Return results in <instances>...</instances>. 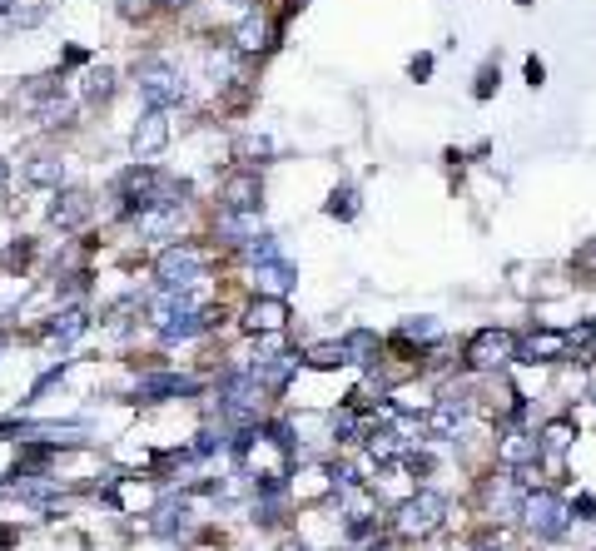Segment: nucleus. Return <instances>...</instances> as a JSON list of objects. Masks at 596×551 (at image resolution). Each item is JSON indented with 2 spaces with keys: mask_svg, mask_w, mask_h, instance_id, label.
Listing matches in <instances>:
<instances>
[{
  "mask_svg": "<svg viewBox=\"0 0 596 551\" xmlns=\"http://www.w3.org/2000/svg\"><path fill=\"white\" fill-rule=\"evenodd\" d=\"M443 517H447V497L433 492V487H423V492H413V497L393 512V532L408 537V542H423V537H433V532L443 527Z\"/></svg>",
  "mask_w": 596,
  "mask_h": 551,
  "instance_id": "1",
  "label": "nucleus"
},
{
  "mask_svg": "<svg viewBox=\"0 0 596 551\" xmlns=\"http://www.w3.org/2000/svg\"><path fill=\"white\" fill-rule=\"evenodd\" d=\"M209 269V254L199 249V244H174V249H164L159 259H154V278L164 283V288H174V293H189L199 278Z\"/></svg>",
  "mask_w": 596,
  "mask_h": 551,
  "instance_id": "2",
  "label": "nucleus"
},
{
  "mask_svg": "<svg viewBox=\"0 0 596 551\" xmlns=\"http://www.w3.org/2000/svg\"><path fill=\"white\" fill-rule=\"evenodd\" d=\"M567 517H572V507H567L557 492H527V497H522V522H527V532L542 537V542H557V537L567 532Z\"/></svg>",
  "mask_w": 596,
  "mask_h": 551,
  "instance_id": "3",
  "label": "nucleus"
},
{
  "mask_svg": "<svg viewBox=\"0 0 596 551\" xmlns=\"http://www.w3.org/2000/svg\"><path fill=\"white\" fill-rule=\"evenodd\" d=\"M467 363L472 368H507V363H517V338L507 328H477L467 338Z\"/></svg>",
  "mask_w": 596,
  "mask_h": 551,
  "instance_id": "4",
  "label": "nucleus"
},
{
  "mask_svg": "<svg viewBox=\"0 0 596 551\" xmlns=\"http://www.w3.org/2000/svg\"><path fill=\"white\" fill-rule=\"evenodd\" d=\"M135 80H140V95H145L149 105H159V110H169V105L184 100V80L164 60H140L135 65Z\"/></svg>",
  "mask_w": 596,
  "mask_h": 551,
  "instance_id": "5",
  "label": "nucleus"
},
{
  "mask_svg": "<svg viewBox=\"0 0 596 551\" xmlns=\"http://www.w3.org/2000/svg\"><path fill=\"white\" fill-rule=\"evenodd\" d=\"M259 199H264V184H259L254 169H234V174L219 184V204H224L229 214H254Z\"/></svg>",
  "mask_w": 596,
  "mask_h": 551,
  "instance_id": "6",
  "label": "nucleus"
},
{
  "mask_svg": "<svg viewBox=\"0 0 596 551\" xmlns=\"http://www.w3.org/2000/svg\"><path fill=\"white\" fill-rule=\"evenodd\" d=\"M164 144H169V115H164L159 105H149L145 120H140V125H135V135H130V149H135V159H145V164H149Z\"/></svg>",
  "mask_w": 596,
  "mask_h": 551,
  "instance_id": "7",
  "label": "nucleus"
},
{
  "mask_svg": "<svg viewBox=\"0 0 596 551\" xmlns=\"http://www.w3.org/2000/svg\"><path fill=\"white\" fill-rule=\"evenodd\" d=\"M90 214H95V199L85 189H60L55 204H50V224L55 229H80Z\"/></svg>",
  "mask_w": 596,
  "mask_h": 551,
  "instance_id": "8",
  "label": "nucleus"
},
{
  "mask_svg": "<svg viewBox=\"0 0 596 551\" xmlns=\"http://www.w3.org/2000/svg\"><path fill=\"white\" fill-rule=\"evenodd\" d=\"M284 323H289V303H284L279 293L254 298L249 313H244V328H249V333H284Z\"/></svg>",
  "mask_w": 596,
  "mask_h": 551,
  "instance_id": "9",
  "label": "nucleus"
},
{
  "mask_svg": "<svg viewBox=\"0 0 596 551\" xmlns=\"http://www.w3.org/2000/svg\"><path fill=\"white\" fill-rule=\"evenodd\" d=\"M557 358H567V333L557 328H542L527 343H517V363H557Z\"/></svg>",
  "mask_w": 596,
  "mask_h": 551,
  "instance_id": "10",
  "label": "nucleus"
},
{
  "mask_svg": "<svg viewBox=\"0 0 596 551\" xmlns=\"http://www.w3.org/2000/svg\"><path fill=\"white\" fill-rule=\"evenodd\" d=\"M135 229H140L145 239H164L169 229H179V199H154V204H145V209L135 214Z\"/></svg>",
  "mask_w": 596,
  "mask_h": 551,
  "instance_id": "11",
  "label": "nucleus"
},
{
  "mask_svg": "<svg viewBox=\"0 0 596 551\" xmlns=\"http://www.w3.org/2000/svg\"><path fill=\"white\" fill-rule=\"evenodd\" d=\"M497 457H502V467H532L542 457V432H512V437H502L497 442Z\"/></svg>",
  "mask_w": 596,
  "mask_h": 551,
  "instance_id": "12",
  "label": "nucleus"
},
{
  "mask_svg": "<svg viewBox=\"0 0 596 551\" xmlns=\"http://www.w3.org/2000/svg\"><path fill=\"white\" fill-rule=\"evenodd\" d=\"M467 408H472V403H467V393H452V388H447L443 398H438V408L428 413V432H433V437H452V432H457V422L467 417Z\"/></svg>",
  "mask_w": 596,
  "mask_h": 551,
  "instance_id": "13",
  "label": "nucleus"
},
{
  "mask_svg": "<svg viewBox=\"0 0 596 551\" xmlns=\"http://www.w3.org/2000/svg\"><path fill=\"white\" fill-rule=\"evenodd\" d=\"M269 20L259 15V10H249L244 20H239V30H234V50L239 55H259V50H269Z\"/></svg>",
  "mask_w": 596,
  "mask_h": 551,
  "instance_id": "14",
  "label": "nucleus"
},
{
  "mask_svg": "<svg viewBox=\"0 0 596 551\" xmlns=\"http://www.w3.org/2000/svg\"><path fill=\"white\" fill-rule=\"evenodd\" d=\"M20 179H25L30 189H60V179H65V164H60L55 154H40V159H30V164L20 169Z\"/></svg>",
  "mask_w": 596,
  "mask_h": 551,
  "instance_id": "15",
  "label": "nucleus"
},
{
  "mask_svg": "<svg viewBox=\"0 0 596 551\" xmlns=\"http://www.w3.org/2000/svg\"><path fill=\"white\" fill-rule=\"evenodd\" d=\"M80 95H85L90 105H105V100L115 95V70H110V65H90L85 80H80Z\"/></svg>",
  "mask_w": 596,
  "mask_h": 551,
  "instance_id": "16",
  "label": "nucleus"
},
{
  "mask_svg": "<svg viewBox=\"0 0 596 551\" xmlns=\"http://www.w3.org/2000/svg\"><path fill=\"white\" fill-rule=\"evenodd\" d=\"M567 358H577V363H596V323H582V328L567 333Z\"/></svg>",
  "mask_w": 596,
  "mask_h": 551,
  "instance_id": "17",
  "label": "nucleus"
},
{
  "mask_svg": "<svg viewBox=\"0 0 596 551\" xmlns=\"http://www.w3.org/2000/svg\"><path fill=\"white\" fill-rule=\"evenodd\" d=\"M398 447H403L398 427H368V457L388 462V457H398Z\"/></svg>",
  "mask_w": 596,
  "mask_h": 551,
  "instance_id": "18",
  "label": "nucleus"
},
{
  "mask_svg": "<svg viewBox=\"0 0 596 551\" xmlns=\"http://www.w3.org/2000/svg\"><path fill=\"white\" fill-rule=\"evenodd\" d=\"M343 348H348V363H373V358H378V338H373L368 328L348 333V338H343Z\"/></svg>",
  "mask_w": 596,
  "mask_h": 551,
  "instance_id": "19",
  "label": "nucleus"
},
{
  "mask_svg": "<svg viewBox=\"0 0 596 551\" xmlns=\"http://www.w3.org/2000/svg\"><path fill=\"white\" fill-rule=\"evenodd\" d=\"M572 422H552V427H542V457H562L567 447H572Z\"/></svg>",
  "mask_w": 596,
  "mask_h": 551,
  "instance_id": "20",
  "label": "nucleus"
},
{
  "mask_svg": "<svg viewBox=\"0 0 596 551\" xmlns=\"http://www.w3.org/2000/svg\"><path fill=\"white\" fill-rule=\"evenodd\" d=\"M259 283H264L269 293H279V298H284V288L294 283V269H289V264H279V259H264V269H259Z\"/></svg>",
  "mask_w": 596,
  "mask_h": 551,
  "instance_id": "21",
  "label": "nucleus"
},
{
  "mask_svg": "<svg viewBox=\"0 0 596 551\" xmlns=\"http://www.w3.org/2000/svg\"><path fill=\"white\" fill-rule=\"evenodd\" d=\"M348 363V348L343 343H318L308 348V368H343Z\"/></svg>",
  "mask_w": 596,
  "mask_h": 551,
  "instance_id": "22",
  "label": "nucleus"
},
{
  "mask_svg": "<svg viewBox=\"0 0 596 551\" xmlns=\"http://www.w3.org/2000/svg\"><path fill=\"white\" fill-rule=\"evenodd\" d=\"M85 323H90L85 308H65V313L50 323V338H75V333H85Z\"/></svg>",
  "mask_w": 596,
  "mask_h": 551,
  "instance_id": "23",
  "label": "nucleus"
},
{
  "mask_svg": "<svg viewBox=\"0 0 596 551\" xmlns=\"http://www.w3.org/2000/svg\"><path fill=\"white\" fill-rule=\"evenodd\" d=\"M184 527H189V512H184V507H164L159 522H154L159 537H174V532H184Z\"/></svg>",
  "mask_w": 596,
  "mask_h": 551,
  "instance_id": "24",
  "label": "nucleus"
},
{
  "mask_svg": "<svg viewBox=\"0 0 596 551\" xmlns=\"http://www.w3.org/2000/svg\"><path fill=\"white\" fill-rule=\"evenodd\" d=\"M438 333H443V328H438L433 318H408V323L398 328V338H423V343H433Z\"/></svg>",
  "mask_w": 596,
  "mask_h": 551,
  "instance_id": "25",
  "label": "nucleus"
},
{
  "mask_svg": "<svg viewBox=\"0 0 596 551\" xmlns=\"http://www.w3.org/2000/svg\"><path fill=\"white\" fill-rule=\"evenodd\" d=\"M70 115H75L70 100H45L40 105V125H70Z\"/></svg>",
  "mask_w": 596,
  "mask_h": 551,
  "instance_id": "26",
  "label": "nucleus"
},
{
  "mask_svg": "<svg viewBox=\"0 0 596 551\" xmlns=\"http://www.w3.org/2000/svg\"><path fill=\"white\" fill-rule=\"evenodd\" d=\"M328 214H333V219H353V214H358V194H353V189H338L333 204H328Z\"/></svg>",
  "mask_w": 596,
  "mask_h": 551,
  "instance_id": "27",
  "label": "nucleus"
},
{
  "mask_svg": "<svg viewBox=\"0 0 596 551\" xmlns=\"http://www.w3.org/2000/svg\"><path fill=\"white\" fill-rule=\"evenodd\" d=\"M403 467L408 472H433V457L428 452H403Z\"/></svg>",
  "mask_w": 596,
  "mask_h": 551,
  "instance_id": "28",
  "label": "nucleus"
},
{
  "mask_svg": "<svg viewBox=\"0 0 596 551\" xmlns=\"http://www.w3.org/2000/svg\"><path fill=\"white\" fill-rule=\"evenodd\" d=\"M577 269H592L596 274V239L587 244V249H577Z\"/></svg>",
  "mask_w": 596,
  "mask_h": 551,
  "instance_id": "29",
  "label": "nucleus"
},
{
  "mask_svg": "<svg viewBox=\"0 0 596 551\" xmlns=\"http://www.w3.org/2000/svg\"><path fill=\"white\" fill-rule=\"evenodd\" d=\"M492 80H497V70L487 65V70H482V80H477V100H487V95H492Z\"/></svg>",
  "mask_w": 596,
  "mask_h": 551,
  "instance_id": "30",
  "label": "nucleus"
},
{
  "mask_svg": "<svg viewBox=\"0 0 596 551\" xmlns=\"http://www.w3.org/2000/svg\"><path fill=\"white\" fill-rule=\"evenodd\" d=\"M542 75H547V70H542V60H527V80H532V85H542Z\"/></svg>",
  "mask_w": 596,
  "mask_h": 551,
  "instance_id": "31",
  "label": "nucleus"
},
{
  "mask_svg": "<svg viewBox=\"0 0 596 551\" xmlns=\"http://www.w3.org/2000/svg\"><path fill=\"white\" fill-rule=\"evenodd\" d=\"M5 184H10V164L0 159V194H5Z\"/></svg>",
  "mask_w": 596,
  "mask_h": 551,
  "instance_id": "32",
  "label": "nucleus"
},
{
  "mask_svg": "<svg viewBox=\"0 0 596 551\" xmlns=\"http://www.w3.org/2000/svg\"><path fill=\"white\" fill-rule=\"evenodd\" d=\"M279 551H308V547H303V542H284V547H279Z\"/></svg>",
  "mask_w": 596,
  "mask_h": 551,
  "instance_id": "33",
  "label": "nucleus"
},
{
  "mask_svg": "<svg viewBox=\"0 0 596 551\" xmlns=\"http://www.w3.org/2000/svg\"><path fill=\"white\" fill-rule=\"evenodd\" d=\"M472 551H502V547H492V542H477V547H472Z\"/></svg>",
  "mask_w": 596,
  "mask_h": 551,
  "instance_id": "34",
  "label": "nucleus"
},
{
  "mask_svg": "<svg viewBox=\"0 0 596 551\" xmlns=\"http://www.w3.org/2000/svg\"><path fill=\"white\" fill-rule=\"evenodd\" d=\"M10 5H15V0H0V15H5V10H10Z\"/></svg>",
  "mask_w": 596,
  "mask_h": 551,
  "instance_id": "35",
  "label": "nucleus"
},
{
  "mask_svg": "<svg viewBox=\"0 0 596 551\" xmlns=\"http://www.w3.org/2000/svg\"><path fill=\"white\" fill-rule=\"evenodd\" d=\"M159 5H189V0H159Z\"/></svg>",
  "mask_w": 596,
  "mask_h": 551,
  "instance_id": "36",
  "label": "nucleus"
},
{
  "mask_svg": "<svg viewBox=\"0 0 596 551\" xmlns=\"http://www.w3.org/2000/svg\"><path fill=\"white\" fill-rule=\"evenodd\" d=\"M234 5H254V0H234Z\"/></svg>",
  "mask_w": 596,
  "mask_h": 551,
  "instance_id": "37",
  "label": "nucleus"
},
{
  "mask_svg": "<svg viewBox=\"0 0 596 551\" xmlns=\"http://www.w3.org/2000/svg\"><path fill=\"white\" fill-rule=\"evenodd\" d=\"M199 551H209V547H199Z\"/></svg>",
  "mask_w": 596,
  "mask_h": 551,
  "instance_id": "38",
  "label": "nucleus"
}]
</instances>
